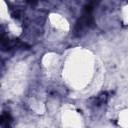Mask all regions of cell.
Listing matches in <instances>:
<instances>
[{"label": "cell", "instance_id": "obj_2", "mask_svg": "<svg viewBox=\"0 0 128 128\" xmlns=\"http://www.w3.org/2000/svg\"><path fill=\"white\" fill-rule=\"evenodd\" d=\"M109 98H110V93L109 92H104V93L100 94L95 99V101H96V104L99 106V105H102V104L107 103V101L109 100Z\"/></svg>", "mask_w": 128, "mask_h": 128}, {"label": "cell", "instance_id": "obj_3", "mask_svg": "<svg viewBox=\"0 0 128 128\" xmlns=\"http://www.w3.org/2000/svg\"><path fill=\"white\" fill-rule=\"evenodd\" d=\"M30 3H36V2H38L39 0H28Z\"/></svg>", "mask_w": 128, "mask_h": 128}, {"label": "cell", "instance_id": "obj_1", "mask_svg": "<svg viewBox=\"0 0 128 128\" xmlns=\"http://www.w3.org/2000/svg\"><path fill=\"white\" fill-rule=\"evenodd\" d=\"M12 121L13 118L8 112H5L0 116V126H9Z\"/></svg>", "mask_w": 128, "mask_h": 128}]
</instances>
